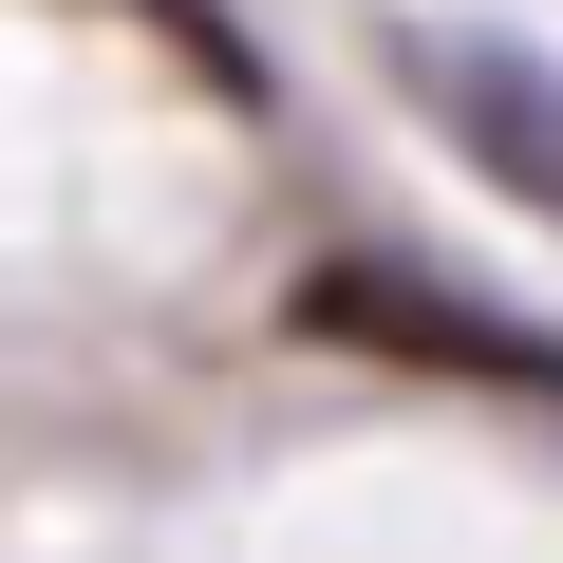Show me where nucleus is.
I'll return each mask as SVG.
<instances>
[{
  "label": "nucleus",
  "mask_w": 563,
  "mask_h": 563,
  "mask_svg": "<svg viewBox=\"0 0 563 563\" xmlns=\"http://www.w3.org/2000/svg\"><path fill=\"white\" fill-rule=\"evenodd\" d=\"M413 76H432V132H451L470 169H507L526 207H563V76H544V57H507V38H413Z\"/></svg>",
  "instance_id": "f257e3e1"
},
{
  "label": "nucleus",
  "mask_w": 563,
  "mask_h": 563,
  "mask_svg": "<svg viewBox=\"0 0 563 563\" xmlns=\"http://www.w3.org/2000/svg\"><path fill=\"white\" fill-rule=\"evenodd\" d=\"M132 20H169V38H188V57H207V76H244V38H225V20H207V0H132Z\"/></svg>",
  "instance_id": "f03ea898"
}]
</instances>
